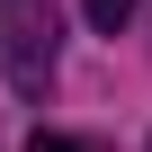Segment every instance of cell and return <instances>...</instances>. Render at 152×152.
I'll list each match as a JSON object with an SVG mask.
<instances>
[{"label": "cell", "mask_w": 152, "mask_h": 152, "mask_svg": "<svg viewBox=\"0 0 152 152\" xmlns=\"http://www.w3.org/2000/svg\"><path fill=\"white\" fill-rule=\"evenodd\" d=\"M54 0H0V63H9V90L18 99H45L54 81Z\"/></svg>", "instance_id": "obj_1"}, {"label": "cell", "mask_w": 152, "mask_h": 152, "mask_svg": "<svg viewBox=\"0 0 152 152\" xmlns=\"http://www.w3.org/2000/svg\"><path fill=\"white\" fill-rule=\"evenodd\" d=\"M81 9H90V27H99V36H116V27L143 9V0H81Z\"/></svg>", "instance_id": "obj_2"}, {"label": "cell", "mask_w": 152, "mask_h": 152, "mask_svg": "<svg viewBox=\"0 0 152 152\" xmlns=\"http://www.w3.org/2000/svg\"><path fill=\"white\" fill-rule=\"evenodd\" d=\"M27 152H99V143H72V134H45V125H36V134H27Z\"/></svg>", "instance_id": "obj_3"}]
</instances>
